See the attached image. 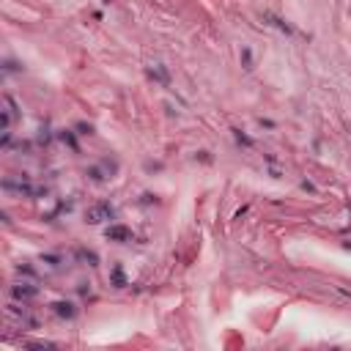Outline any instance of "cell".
Returning a JSON list of instances; mask_svg holds the SVG:
<instances>
[{
	"mask_svg": "<svg viewBox=\"0 0 351 351\" xmlns=\"http://www.w3.org/2000/svg\"><path fill=\"white\" fill-rule=\"evenodd\" d=\"M116 217V211H113L110 203H96V206H91L88 211H85V220L91 222V225H99V222H107Z\"/></svg>",
	"mask_w": 351,
	"mask_h": 351,
	"instance_id": "obj_1",
	"label": "cell"
},
{
	"mask_svg": "<svg viewBox=\"0 0 351 351\" xmlns=\"http://www.w3.org/2000/svg\"><path fill=\"white\" fill-rule=\"evenodd\" d=\"M11 294H14L17 299H30V296H36V285H30V282H20V285L11 288Z\"/></svg>",
	"mask_w": 351,
	"mask_h": 351,
	"instance_id": "obj_2",
	"label": "cell"
},
{
	"mask_svg": "<svg viewBox=\"0 0 351 351\" xmlns=\"http://www.w3.org/2000/svg\"><path fill=\"white\" fill-rule=\"evenodd\" d=\"M52 307H55V313H58L61 318H74V316H77L74 302H55Z\"/></svg>",
	"mask_w": 351,
	"mask_h": 351,
	"instance_id": "obj_3",
	"label": "cell"
},
{
	"mask_svg": "<svg viewBox=\"0 0 351 351\" xmlns=\"http://www.w3.org/2000/svg\"><path fill=\"white\" fill-rule=\"evenodd\" d=\"M107 239H113V241H126V239H129V231H126L124 225H113V228H107Z\"/></svg>",
	"mask_w": 351,
	"mask_h": 351,
	"instance_id": "obj_4",
	"label": "cell"
}]
</instances>
